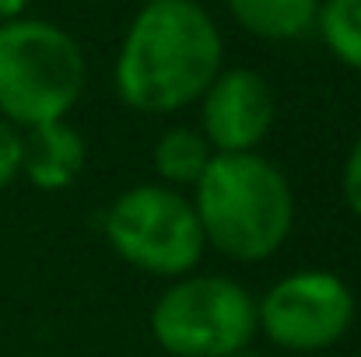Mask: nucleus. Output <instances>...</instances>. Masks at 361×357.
Listing matches in <instances>:
<instances>
[{"instance_id": "1", "label": "nucleus", "mask_w": 361, "mask_h": 357, "mask_svg": "<svg viewBox=\"0 0 361 357\" xmlns=\"http://www.w3.org/2000/svg\"><path fill=\"white\" fill-rule=\"evenodd\" d=\"M225 70V35L197 0H144L123 32L113 88L130 113L176 116Z\"/></svg>"}, {"instance_id": "2", "label": "nucleus", "mask_w": 361, "mask_h": 357, "mask_svg": "<svg viewBox=\"0 0 361 357\" xmlns=\"http://www.w3.org/2000/svg\"><path fill=\"white\" fill-rule=\"evenodd\" d=\"M190 200L207 249L235 263L277 256L295 228V189L259 151L214 154L204 179L190 189Z\"/></svg>"}, {"instance_id": "3", "label": "nucleus", "mask_w": 361, "mask_h": 357, "mask_svg": "<svg viewBox=\"0 0 361 357\" xmlns=\"http://www.w3.org/2000/svg\"><path fill=\"white\" fill-rule=\"evenodd\" d=\"M85 88L88 60L63 25L28 14L0 25V119L18 130L67 119Z\"/></svg>"}, {"instance_id": "4", "label": "nucleus", "mask_w": 361, "mask_h": 357, "mask_svg": "<svg viewBox=\"0 0 361 357\" xmlns=\"http://www.w3.org/2000/svg\"><path fill=\"white\" fill-rule=\"evenodd\" d=\"M151 337L169 357H232L259 337L256 298L221 273H186L151 305Z\"/></svg>"}, {"instance_id": "5", "label": "nucleus", "mask_w": 361, "mask_h": 357, "mask_svg": "<svg viewBox=\"0 0 361 357\" xmlns=\"http://www.w3.org/2000/svg\"><path fill=\"white\" fill-rule=\"evenodd\" d=\"M102 235L126 266L161 280L193 273L207 252L190 193L161 182L123 189L102 214Z\"/></svg>"}, {"instance_id": "6", "label": "nucleus", "mask_w": 361, "mask_h": 357, "mask_svg": "<svg viewBox=\"0 0 361 357\" xmlns=\"http://www.w3.org/2000/svg\"><path fill=\"white\" fill-rule=\"evenodd\" d=\"M358 319L351 284L334 270H295L256 298L259 333L291 354H319L341 344Z\"/></svg>"}, {"instance_id": "7", "label": "nucleus", "mask_w": 361, "mask_h": 357, "mask_svg": "<svg viewBox=\"0 0 361 357\" xmlns=\"http://www.w3.org/2000/svg\"><path fill=\"white\" fill-rule=\"evenodd\" d=\"M200 133L214 154L259 151L277 119V95L270 81L252 67H225L197 102Z\"/></svg>"}, {"instance_id": "8", "label": "nucleus", "mask_w": 361, "mask_h": 357, "mask_svg": "<svg viewBox=\"0 0 361 357\" xmlns=\"http://www.w3.org/2000/svg\"><path fill=\"white\" fill-rule=\"evenodd\" d=\"M88 165V144L67 119L21 130V175L42 193L71 189Z\"/></svg>"}, {"instance_id": "9", "label": "nucleus", "mask_w": 361, "mask_h": 357, "mask_svg": "<svg viewBox=\"0 0 361 357\" xmlns=\"http://www.w3.org/2000/svg\"><path fill=\"white\" fill-rule=\"evenodd\" d=\"M232 21L263 42H295L316 32L323 0H225Z\"/></svg>"}, {"instance_id": "10", "label": "nucleus", "mask_w": 361, "mask_h": 357, "mask_svg": "<svg viewBox=\"0 0 361 357\" xmlns=\"http://www.w3.org/2000/svg\"><path fill=\"white\" fill-rule=\"evenodd\" d=\"M211 158H214V147L207 144L200 126H190V123L169 126L151 147V165H154L158 182L183 193H190L204 179Z\"/></svg>"}, {"instance_id": "11", "label": "nucleus", "mask_w": 361, "mask_h": 357, "mask_svg": "<svg viewBox=\"0 0 361 357\" xmlns=\"http://www.w3.org/2000/svg\"><path fill=\"white\" fill-rule=\"evenodd\" d=\"M316 35L337 63L361 74V0H323Z\"/></svg>"}, {"instance_id": "12", "label": "nucleus", "mask_w": 361, "mask_h": 357, "mask_svg": "<svg viewBox=\"0 0 361 357\" xmlns=\"http://www.w3.org/2000/svg\"><path fill=\"white\" fill-rule=\"evenodd\" d=\"M21 175V130L0 119V189H7Z\"/></svg>"}, {"instance_id": "13", "label": "nucleus", "mask_w": 361, "mask_h": 357, "mask_svg": "<svg viewBox=\"0 0 361 357\" xmlns=\"http://www.w3.org/2000/svg\"><path fill=\"white\" fill-rule=\"evenodd\" d=\"M341 196H344L348 211L361 218V133L355 137V144L344 158V168H341Z\"/></svg>"}, {"instance_id": "14", "label": "nucleus", "mask_w": 361, "mask_h": 357, "mask_svg": "<svg viewBox=\"0 0 361 357\" xmlns=\"http://www.w3.org/2000/svg\"><path fill=\"white\" fill-rule=\"evenodd\" d=\"M28 4H32V0H0V25L21 18V14L28 11Z\"/></svg>"}, {"instance_id": "15", "label": "nucleus", "mask_w": 361, "mask_h": 357, "mask_svg": "<svg viewBox=\"0 0 361 357\" xmlns=\"http://www.w3.org/2000/svg\"><path fill=\"white\" fill-rule=\"evenodd\" d=\"M232 357H259V354H256V351L249 347V351H239V354H232Z\"/></svg>"}]
</instances>
